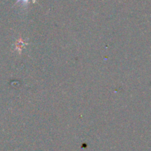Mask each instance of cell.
Segmentation results:
<instances>
[{
    "instance_id": "cell-1",
    "label": "cell",
    "mask_w": 151,
    "mask_h": 151,
    "mask_svg": "<svg viewBox=\"0 0 151 151\" xmlns=\"http://www.w3.org/2000/svg\"><path fill=\"white\" fill-rule=\"evenodd\" d=\"M26 45V44H25V41L20 38V39H18L16 42V50L19 51V52H21V51L22 50V49L24 48V47Z\"/></svg>"
},
{
    "instance_id": "cell-2",
    "label": "cell",
    "mask_w": 151,
    "mask_h": 151,
    "mask_svg": "<svg viewBox=\"0 0 151 151\" xmlns=\"http://www.w3.org/2000/svg\"><path fill=\"white\" fill-rule=\"evenodd\" d=\"M33 1L35 2V0H33ZM29 2V0H18L16 2V4H18V3H21L22 4V5H25V6H27L28 5V3Z\"/></svg>"
}]
</instances>
